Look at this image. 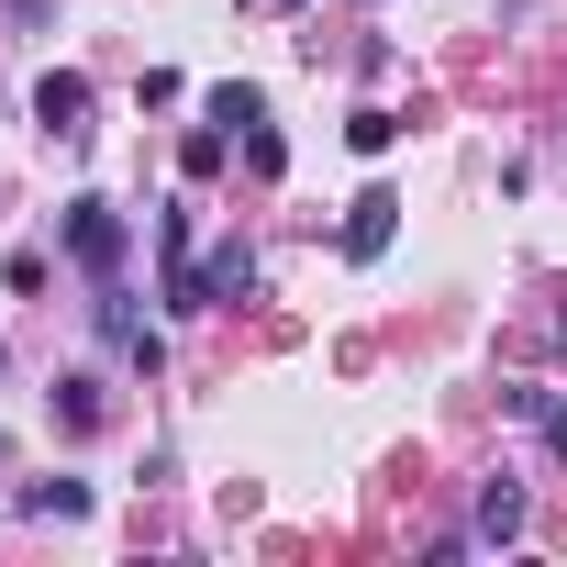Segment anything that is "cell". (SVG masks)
Returning a JSON list of instances; mask_svg holds the SVG:
<instances>
[{
  "label": "cell",
  "instance_id": "277c9868",
  "mask_svg": "<svg viewBox=\"0 0 567 567\" xmlns=\"http://www.w3.org/2000/svg\"><path fill=\"white\" fill-rule=\"evenodd\" d=\"M390 234H401V200H390V189H357V212H346V256H357V267H379V256H390Z\"/></svg>",
  "mask_w": 567,
  "mask_h": 567
},
{
  "label": "cell",
  "instance_id": "4fadbf2b",
  "mask_svg": "<svg viewBox=\"0 0 567 567\" xmlns=\"http://www.w3.org/2000/svg\"><path fill=\"white\" fill-rule=\"evenodd\" d=\"M278 12H301V0H278Z\"/></svg>",
  "mask_w": 567,
  "mask_h": 567
},
{
  "label": "cell",
  "instance_id": "30bf717a",
  "mask_svg": "<svg viewBox=\"0 0 567 567\" xmlns=\"http://www.w3.org/2000/svg\"><path fill=\"white\" fill-rule=\"evenodd\" d=\"M478 534H489V545H501V534H523V489H512V478H489V489H478Z\"/></svg>",
  "mask_w": 567,
  "mask_h": 567
},
{
  "label": "cell",
  "instance_id": "ba28073f",
  "mask_svg": "<svg viewBox=\"0 0 567 567\" xmlns=\"http://www.w3.org/2000/svg\"><path fill=\"white\" fill-rule=\"evenodd\" d=\"M346 145H357V156H390V145H401V112H379V101L346 112Z\"/></svg>",
  "mask_w": 567,
  "mask_h": 567
},
{
  "label": "cell",
  "instance_id": "8992f818",
  "mask_svg": "<svg viewBox=\"0 0 567 567\" xmlns=\"http://www.w3.org/2000/svg\"><path fill=\"white\" fill-rule=\"evenodd\" d=\"M200 112H212L223 134H245V123H267V90H256V79H223V90H212Z\"/></svg>",
  "mask_w": 567,
  "mask_h": 567
},
{
  "label": "cell",
  "instance_id": "9c48e42d",
  "mask_svg": "<svg viewBox=\"0 0 567 567\" xmlns=\"http://www.w3.org/2000/svg\"><path fill=\"white\" fill-rule=\"evenodd\" d=\"M101 412H112V401H101V379H56V423H68V434H90Z\"/></svg>",
  "mask_w": 567,
  "mask_h": 567
},
{
  "label": "cell",
  "instance_id": "52a82bcc",
  "mask_svg": "<svg viewBox=\"0 0 567 567\" xmlns=\"http://www.w3.org/2000/svg\"><path fill=\"white\" fill-rule=\"evenodd\" d=\"M512 412L534 423V445H545V456H567V401H556V390H512Z\"/></svg>",
  "mask_w": 567,
  "mask_h": 567
},
{
  "label": "cell",
  "instance_id": "3957f363",
  "mask_svg": "<svg viewBox=\"0 0 567 567\" xmlns=\"http://www.w3.org/2000/svg\"><path fill=\"white\" fill-rule=\"evenodd\" d=\"M34 123H45V134H90V79H79V68H45V79H34Z\"/></svg>",
  "mask_w": 567,
  "mask_h": 567
},
{
  "label": "cell",
  "instance_id": "6da1fadb",
  "mask_svg": "<svg viewBox=\"0 0 567 567\" xmlns=\"http://www.w3.org/2000/svg\"><path fill=\"white\" fill-rule=\"evenodd\" d=\"M123 245H134V234H123L112 200H68V256H79L90 278H123Z\"/></svg>",
  "mask_w": 567,
  "mask_h": 567
},
{
  "label": "cell",
  "instance_id": "7a4b0ae2",
  "mask_svg": "<svg viewBox=\"0 0 567 567\" xmlns=\"http://www.w3.org/2000/svg\"><path fill=\"white\" fill-rule=\"evenodd\" d=\"M189 290H200V312H234V301L256 290V256H245V245H212V256L189 267Z\"/></svg>",
  "mask_w": 567,
  "mask_h": 567
},
{
  "label": "cell",
  "instance_id": "5b68a950",
  "mask_svg": "<svg viewBox=\"0 0 567 567\" xmlns=\"http://www.w3.org/2000/svg\"><path fill=\"white\" fill-rule=\"evenodd\" d=\"M23 512L34 523H79L90 512V478H23Z\"/></svg>",
  "mask_w": 567,
  "mask_h": 567
},
{
  "label": "cell",
  "instance_id": "8fae6325",
  "mask_svg": "<svg viewBox=\"0 0 567 567\" xmlns=\"http://www.w3.org/2000/svg\"><path fill=\"white\" fill-rule=\"evenodd\" d=\"M245 167H256V178H278V167H290V145H278L267 123H245Z\"/></svg>",
  "mask_w": 567,
  "mask_h": 567
},
{
  "label": "cell",
  "instance_id": "7c38bea8",
  "mask_svg": "<svg viewBox=\"0 0 567 567\" xmlns=\"http://www.w3.org/2000/svg\"><path fill=\"white\" fill-rule=\"evenodd\" d=\"M0 467H12V434H0Z\"/></svg>",
  "mask_w": 567,
  "mask_h": 567
}]
</instances>
